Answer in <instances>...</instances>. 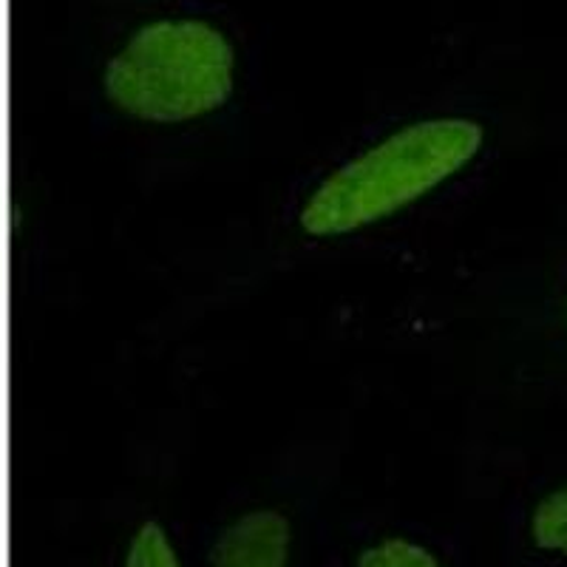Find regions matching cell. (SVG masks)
<instances>
[{
	"instance_id": "6da1fadb",
	"label": "cell",
	"mask_w": 567,
	"mask_h": 567,
	"mask_svg": "<svg viewBox=\"0 0 567 567\" xmlns=\"http://www.w3.org/2000/svg\"><path fill=\"white\" fill-rule=\"evenodd\" d=\"M483 128L468 120H434L398 131L343 165L301 213L310 236H341L392 216L477 156Z\"/></svg>"
},
{
	"instance_id": "7a4b0ae2",
	"label": "cell",
	"mask_w": 567,
	"mask_h": 567,
	"mask_svg": "<svg viewBox=\"0 0 567 567\" xmlns=\"http://www.w3.org/2000/svg\"><path fill=\"white\" fill-rule=\"evenodd\" d=\"M233 91V45L205 20L142 27L105 65V94L148 123H185L216 111Z\"/></svg>"
},
{
	"instance_id": "3957f363",
	"label": "cell",
	"mask_w": 567,
	"mask_h": 567,
	"mask_svg": "<svg viewBox=\"0 0 567 567\" xmlns=\"http://www.w3.org/2000/svg\"><path fill=\"white\" fill-rule=\"evenodd\" d=\"M290 523L278 511H250L216 539L210 567H287Z\"/></svg>"
},
{
	"instance_id": "277c9868",
	"label": "cell",
	"mask_w": 567,
	"mask_h": 567,
	"mask_svg": "<svg viewBox=\"0 0 567 567\" xmlns=\"http://www.w3.org/2000/svg\"><path fill=\"white\" fill-rule=\"evenodd\" d=\"M536 548L567 556V485L550 491L534 511L530 519Z\"/></svg>"
},
{
	"instance_id": "5b68a950",
	"label": "cell",
	"mask_w": 567,
	"mask_h": 567,
	"mask_svg": "<svg viewBox=\"0 0 567 567\" xmlns=\"http://www.w3.org/2000/svg\"><path fill=\"white\" fill-rule=\"evenodd\" d=\"M125 567H182L168 536L156 523H145L131 539Z\"/></svg>"
},
{
	"instance_id": "8992f818",
	"label": "cell",
	"mask_w": 567,
	"mask_h": 567,
	"mask_svg": "<svg viewBox=\"0 0 567 567\" xmlns=\"http://www.w3.org/2000/svg\"><path fill=\"white\" fill-rule=\"evenodd\" d=\"M358 567H440L432 554L414 542L386 539L358 556Z\"/></svg>"
}]
</instances>
